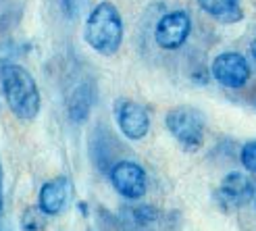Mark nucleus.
Listing matches in <instances>:
<instances>
[{
    "label": "nucleus",
    "mask_w": 256,
    "mask_h": 231,
    "mask_svg": "<svg viewBox=\"0 0 256 231\" xmlns=\"http://www.w3.org/2000/svg\"><path fill=\"white\" fill-rule=\"evenodd\" d=\"M0 84H2V96L12 117L23 123L36 121L42 108V94L34 75L17 62L2 60Z\"/></svg>",
    "instance_id": "1"
},
{
    "label": "nucleus",
    "mask_w": 256,
    "mask_h": 231,
    "mask_svg": "<svg viewBox=\"0 0 256 231\" xmlns=\"http://www.w3.org/2000/svg\"><path fill=\"white\" fill-rule=\"evenodd\" d=\"M125 25L121 10L110 0H102L88 12L84 23V40L100 56L117 54L123 46Z\"/></svg>",
    "instance_id": "2"
},
{
    "label": "nucleus",
    "mask_w": 256,
    "mask_h": 231,
    "mask_svg": "<svg viewBox=\"0 0 256 231\" xmlns=\"http://www.w3.org/2000/svg\"><path fill=\"white\" fill-rule=\"evenodd\" d=\"M164 127L175 142L186 150H198L204 144V114L194 106H173L164 114Z\"/></svg>",
    "instance_id": "3"
},
{
    "label": "nucleus",
    "mask_w": 256,
    "mask_h": 231,
    "mask_svg": "<svg viewBox=\"0 0 256 231\" xmlns=\"http://www.w3.org/2000/svg\"><path fill=\"white\" fill-rule=\"evenodd\" d=\"M210 77L225 90H242L252 77L250 60L236 50H223L210 62Z\"/></svg>",
    "instance_id": "4"
},
{
    "label": "nucleus",
    "mask_w": 256,
    "mask_h": 231,
    "mask_svg": "<svg viewBox=\"0 0 256 231\" xmlns=\"http://www.w3.org/2000/svg\"><path fill=\"white\" fill-rule=\"evenodd\" d=\"M110 186L117 194L125 200H140L148 192V175L146 169L140 162L123 158L117 160L108 169Z\"/></svg>",
    "instance_id": "5"
},
{
    "label": "nucleus",
    "mask_w": 256,
    "mask_h": 231,
    "mask_svg": "<svg viewBox=\"0 0 256 231\" xmlns=\"http://www.w3.org/2000/svg\"><path fill=\"white\" fill-rule=\"evenodd\" d=\"M192 28H194V23H192V15L188 10H169L154 25V42L160 50L173 52V50L184 48L188 38L192 36Z\"/></svg>",
    "instance_id": "6"
},
{
    "label": "nucleus",
    "mask_w": 256,
    "mask_h": 231,
    "mask_svg": "<svg viewBox=\"0 0 256 231\" xmlns=\"http://www.w3.org/2000/svg\"><path fill=\"white\" fill-rule=\"evenodd\" d=\"M114 121L119 125V132L132 140V142H142L150 132V112L144 104H140L130 98H119L114 102Z\"/></svg>",
    "instance_id": "7"
},
{
    "label": "nucleus",
    "mask_w": 256,
    "mask_h": 231,
    "mask_svg": "<svg viewBox=\"0 0 256 231\" xmlns=\"http://www.w3.org/2000/svg\"><path fill=\"white\" fill-rule=\"evenodd\" d=\"M246 173L232 171L221 179L219 190H216V200H219L221 206H225L229 210H236V208L246 206L248 202H252V198L256 194V188Z\"/></svg>",
    "instance_id": "8"
},
{
    "label": "nucleus",
    "mask_w": 256,
    "mask_h": 231,
    "mask_svg": "<svg viewBox=\"0 0 256 231\" xmlns=\"http://www.w3.org/2000/svg\"><path fill=\"white\" fill-rule=\"evenodd\" d=\"M71 200V179L65 175L52 177L38 192V210L44 216H58Z\"/></svg>",
    "instance_id": "9"
},
{
    "label": "nucleus",
    "mask_w": 256,
    "mask_h": 231,
    "mask_svg": "<svg viewBox=\"0 0 256 231\" xmlns=\"http://www.w3.org/2000/svg\"><path fill=\"white\" fill-rule=\"evenodd\" d=\"M204 15L219 23H238L244 19L242 0H196Z\"/></svg>",
    "instance_id": "10"
},
{
    "label": "nucleus",
    "mask_w": 256,
    "mask_h": 231,
    "mask_svg": "<svg viewBox=\"0 0 256 231\" xmlns=\"http://www.w3.org/2000/svg\"><path fill=\"white\" fill-rule=\"evenodd\" d=\"M94 106V88L92 86H80L75 92L71 94L69 100V117L73 119V123H84L88 119L90 110Z\"/></svg>",
    "instance_id": "11"
},
{
    "label": "nucleus",
    "mask_w": 256,
    "mask_h": 231,
    "mask_svg": "<svg viewBox=\"0 0 256 231\" xmlns=\"http://www.w3.org/2000/svg\"><path fill=\"white\" fill-rule=\"evenodd\" d=\"M125 219H130L132 225L148 227L160 219V210L156 206H150V204H136V206H130L125 210Z\"/></svg>",
    "instance_id": "12"
},
{
    "label": "nucleus",
    "mask_w": 256,
    "mask_h": 231,
    "mask_svg": "<svg viewBox=\"0 0 256 231\" xmlns=\"http://www.w3.org/2000/svg\"><path fill=\"white\" fill-rule=\"evenodd\" d=\"M240 162L250 175H256V140H248V142L242 146Z\"/></svg>",
    "instance_id": "13"
},
{
    "label": "nucleus",
    "mask_w": 256,
    "mask_h": 231,
    "mask_svg": "<svg viewBox=\"0 0 256 231\" xmlns=\"http://www.w3.org/2000/svg\"><path fill=\"white\" fill-rule=\"evenodd\" d=\"M21 227H23V229H28V231H34V229L40 227V225H38V221H36V214H34L32 208H30V210H25L23 219H21Z\"/></svg>",
    "instance_id": "14"
},
{
    "label": "nucleus",
    "mask_w": 256,
    "mask_h": 231,
    "mask_svg": "<svg viewBox=\"0 0 256 231\" xmlns=\"http://www.w3.org/2000/svg\"><path fill=\"white\" fill-rule=\"evenodd\" d=\"M250 54H252V58H254V62H256V38L250 42Z\"/></svg>",
    "instance_id": "15"
}]
</instances>
